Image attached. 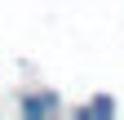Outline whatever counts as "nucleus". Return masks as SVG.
I'll return each mask as SVG.
<instances>
[{
    "label": "nucleus",
    "mask_w": 124,
    "mask_h": 120,
    "mask_svg": "<svg viewBox=\"0 0 124 120\" xmlns=\"http://www.w3.org/2000/svg\"><path fill=\"white\" fill-rule=\"evenodd\" d=\"M22 111H27V116H44V111H53V98H27Z\"/></svg>",
    "instance_id": "1"
}]
</instances>
